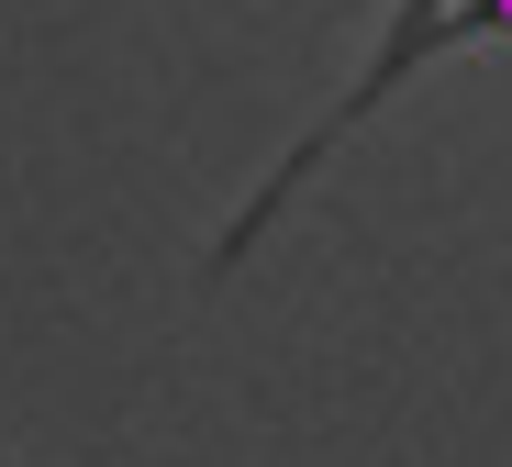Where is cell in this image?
Instances as JSON below:
<instances>
[{"instance_id":"1","label":"cell","mask_w":512,"mask_h":467,"mask_svg":"<svg viewBox=\"0 0 512 467\" xmlns=\"http://www.w3.org/2000/svg\"><path fill=\"white\" fill-rule=\"evenodd\" d=\"M501 34H512V0H435V12H401V23H390V45L368 56V78L346 89V101H334V123H312V134H301V145H290V156L268 167V190L245 201V223L223 234V256H212V267H234V256L256 245V234H268V223L290 212V190H301V178H312V167H323L334 145H346V134H357V123H368V112L390 101L401 78H423L435 56H468V45H501Z\"/></svg>"}]
</instances>
